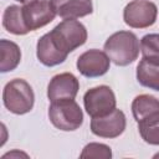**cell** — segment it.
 Wrapping results in <instances>:
<instances>
[{
    "label": "cell",
    "instance_id": "cell-20",
    "mask_svg": "<svg viewBox=\"0 0 159 159\" xmlns=\"http://www.w3.org/2000/svg\"><path fill=\"white\" fill-rule=\"evenodd\" d=\"M19 157H29L26 153H22V152H19V150H12V152H9V153H6V154H4L2 155V159H5V158H19Z\"/></svg>",
    "mask_w": 159,
    "mask_h": 159
},
{
    "label": "cell",
    "instance_id": "cell-18",
    "mask_svg": "<svg viewBox=\"0 0 159 159\" xmlns=\"http://www.w3.org/2000/svg\"><path fill=\"white\" fill-rule=\"evenodd\" d=\"M143 58L159 62V34H147L140 39Z\"/></svg>",
    "mask_w": 159,
    "mask_h": 159
},
{
    "label": "cell",
    "instance_id": "cell-6",
    "mask_svg": "<svg viewBox=\"0 0 159 159\" xmlns=\"http://www.w3.org/2000/svg\"><path fill=\"white\" fill-rule=\"evenodd\" d=\"M158 7L149 0H133L123 9V20L132 29H147L155 24Z\"/></svg>",
    "mask_w": 159,
    "mask_h": 159
},
{
    "label": "cell",
    "instance_id": "cell-7",
    "mask_svg": "<svg viewBox=\"0 0 159 159\" xmlns=\"http://www.w3.org/2000/svg\"><path fill=\"white\" fill-rule=\"evenodd\" d=\"M127 127V118L123 111L116 108L111 113L91 119V132L99 138L113 139L123 134Z\"/></svg>",
    "mask_w": 159,
    "mask_h": 159
},
{
    "label": "cell",
    "instance_id": "cell-4",
    "mask_svg": "<svg viewBox=\"0 0 159 159\" xmlns=\"http://www.w3.org/2000/svg\"><path fill=\"white\" fill-rule=\"evenodd\" d=\"M47 114L52 125L62 132L77 130L83 124V112L75 99L51 102Z\"/></svg>",
    "mask_w": 159,
    "mask_h": 159
},
{
    "label": "cell",
    "instance_id": "cell-21",
    "mask_svg": "<svg viewBox=\"0 0 159 159\" xmlns=\"http://www.w3.org/2000/svg\"><path fill=\"white\" fill-rule=\"evenodd\" d=\"M15 1H17V2H20V4H30V2H32V1H36V0H15Z\"/></svg>",
    "mask_w": 159,
    "mask_h": 159
},
{
    "label": "cell",
    "instance_id": "cell-22",
    "mask_svg": "<svg viewBox=\"0 0 159 159\" xmlns=\"http://www.w3.org/2000/svg\"><path fill=\"white\" fill-rule=\"evenodd\" d=\"M158 157H159V153H158V154H155V155H154V158H158Z\"/></svg>",
    "mask_w": 159,
    "mask_h": 159
},
{
    "label": "cell",
    "instance_id": "cell-10",
    "mask_svg": "<svg viewBox=\"0 0 159 159\" xmlns=\"http://www.w3.org/2000/svg\"><path fill=\"white\" fill-rule=\"evenodd\" d=\"M80 89L78 78L71 72L55 75L47 86V98L50 102L62 99H75Z\"/></svg>",
    "mask_w": 159,
    "mask_h": 159
},
{
    "label": "cell",
    "instance_id": "cell-16",
    "mask_svg": "<svg viewBox=\"0 0 159 159\" xmlns=\"http://www.w3.org/2000/svg\"><path fill=\"white\" fill-rule=\"evenodd\" d=\"M130 109L135 122H139L140 119L159 112V99L152 94H139L133 99Z\"/></svg>",
    "mask_w": 159,
    "mask_h": 159
},
{
    "label": "cell",
    "instance_id": "cell-12",
    "mask_svg": "<svg viewBox=\"0 0 159 159\" xmlns=\"http://www.w3.org/2000/svg\"><path fill=\"white\" fill-rule=\"evenodd\" d=\"M36 56L37 60L46 67H55L61 65L67 58V55L62 53L57 48L48 32L39 39L36 43Z\"/></svg>",
    "mask_w": 159,
    "mask_h": 159
},
{
    "label": "cell",
    "instance_id": "cell-9",
    "mask_svg": "<svg viewBox=\"0 0 159 159\" xmlns=\"http://www.w3.org/2000/svg\"><path fill=\"white\" fill-rule=\"evenodd\" d=\"M50 0H36L22 6V16L29 31H35L50 24L56 17Z\"/></svg>",
    "mask_w": 159,
    "mask_h": 159
},
{
    "label": "cell",
    "instance_id": "cell-15",
    "mask_svg": "<svg viewBox=\"0 0 159 159\" xmlns=\"http://www.w3.org/2000/svg\"><path fill=\"white\" fill-rule=\"evenodd\" d=\"M0 72L6 73L14 71L21 61L20 46L10 40H0Z\"/></svg>",
    "mask_w": 159,
    "mask_h": 159
},
{
    "label": "cell",
    "instance_id": "cell-3",
    "mask_svg": "<svg viewBox=\"0 0 159 159\" xmlns=\"http://www.w3.org/2000/svg\"><path fill=\"white\" fill-rule=\"evenodd\" d=\"M2 103L5 108L17 116L32 111L35 104V93L30 83L22 78L10 80L2 89Z\"/></svg>",
    "mask_w": 159,
    "mask_h": 159
},
{
    "label": "cell",
    "instance_id": "cell-8",
    "mask_svg": "<svg viewBox=\"0 0 159 159\" xmlns=\"http://www.w3.org/2000/svg\"><path fill=\"white\" fill-rule=\"evenodd\" d=\"M76 67L78 72L87 78L101 77L109 71L111 60L104 51L91 48L78 56Z\"/></svg>",
    "mask_w": 159,
    "mask_h": 159
},
{
    "label": "cell",
    "instance_id": "cell-19",
    "mask_svg": "<svg viewBox=\"0 0 159 159\" xmlns=\"http://www.w3.org/2000/svg\"><path fill=\"white\" fill-rule=\"evenodd\" d=\"M112 149L109 145L103 143L92 142L83 147L80 158H102V159H111L112 158Z\"/></svg>",
    "mask_w": 159,
    "mask_h": 159
},
{
    "label": "cell",
    "instance_id": "cell-5",
    "mask_svg": "<svg viewBox=\"0 0 159 159\" xmlns=\"http://www.w3.org/2000/svg\"><path fill=\"white\" fill-rule=\"evenodd\" d=\"M83 106L91 118L106 116L117 108L116 94L113 89L106 84L92 87L83 96Z\"/></svg>",
    "mask_w": 159,
    "mask_h": 159
},
{
    "label": "cell",
    "instance_id": "cell-11",
    "mask_svg": "<svg viewBox=\"0 0 159 159\" xmlns=\"http://www.w3.org/2000/svg\"><path fill=\"white\" fill-rule=\"evenodd\" d=\"M61 19H80L93 12L92 0H50Z\"/></svg>",
    "mask_w": 159,
    "mask_h": 159
},
{
    "label": "cell",
    "instance_id": "cell-1",
    "mask_svg": "<svg viewBox=\"0 0 159 159\" xmlns=\"http://www.w3.org/2000/svg\"><path fill=\"white\" fill-rule=\"evenodd\" d=\"M103 50L116 66H128L133 63L140 52V41L132 31H117L104 42Z\"/></svg>",
    "mask_w": 159,
    "mask_h": 159
},
{
    "label": "cell",
    "instance_id": "cell-14",
    "mask_svg": "<svg viewBox=\"0 0 159 159\" xmlns=\"http://www.w3.org/2000/svg\"><path fill=\"white\" fill-rule=\"evenodd\" d=\"M2 26L7 32L12 35L22 36L29 34L30 31L22 16V6L19 5L7 6L2 14Z\"/></svg>",
    "mask_w": 159,
    "mask_h": 159
},
{
    "label": "cell",
    "instance_id": "cell-2",
    "mask_svg": "<svg viewBox=\"0 0 159 159\" xmlns=\"http://www.w3.org/2000/svg\"><path fill=\"white\" fill-rule=\"evenodd\" d=\"M48 34L57 48L67 56L70 52L84 45L88 37L86 26L77 19L62 20Z\"/></svg>",
    "mask_w": 159,
    "mask_h": 159
},
{
    "label": "cell",
    "instance_id": "cell-17",
    "mask_svg": "<svg viewBox=\"0 0 159 159\" xmlns=\"http://www.w3.org/2000/svg\"><path fill=\"white\" fill-rule=\"evenodd\" d=\"M137 123L142 139L150 145H159V112L153 113Z\"/></svg>",
    "mask_w": 159,
    "mask_h": 159
},
{
    "label": "cell",
    "instance_id": "cell-13",
    "mask_svg": "<svg viewBox=\"0 0 159 159\" xmlns=\"http://www.w3.org/2000/svg\"><path fill=\"white\" fill-rule=\"evenodd\" d=\"M135 77L140 86L159 92V62L142 58L137 66Z\"/></svg>",
    "mask_w": 159,
    "mask_h": 159
}]
</instances>
